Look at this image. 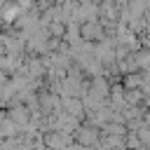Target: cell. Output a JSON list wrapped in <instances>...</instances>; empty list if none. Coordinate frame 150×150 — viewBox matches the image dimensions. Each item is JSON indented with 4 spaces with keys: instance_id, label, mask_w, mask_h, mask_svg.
<instances>
[{
    "instance_id": "6da1fadb",
    "label": "cell",
    "mask_w": 150,
    "mask_h": 150,
    "mask_svg": "<svg viewBox=\"0 0 150 150\" xmlns=\"http://www.w3.org/2000/svg\"><path fill=\"white\" fill-rule=\"evenodd\" d=\"M98 136H101V129H96V127H91L87 122H80L77 129L73 131V141L75 143H80L84 148H94V150H98L96 148L98 145Z\"/></svg>"
},
{
    "instance_id": "30bf717a",
    "label": "cell",
    "mask_w": 150,
    "mask_h": 150,
    "mask_svg": "<svg viewBox=\"0 0 150 150\" xmlns=\"http://www.w3.org/2000/svg\"><path fill=\"white\" fill-rule=\"evenodd\" d=\"M101 150H120V148H101Z\"/></svg>"
},
{
    "instance_id": "9c48e42d",
    "label": "cell",
    "mask_w": 150,
    "mask_h": 150,
    "mask_svg": "<svg viewBox=\"0 0 150 150\" xmlns=\"http://www.w3.org/2000/svg\"><path fill=\"white\" fill-rule=\"evenodd\" d=\"M2 54H7V52H5V45H2V40H0V56H2Z\"/></svg>"
},
{
    "instance_id": "277c9868",
    "label": "cell",
    "mask_w": 150,
    "mask_h": 150,
    "mask_svg": "<svg viewBox=\"0 0 150 150\" xmlns=\"http://www.w3.org/2000/svg\"><path fill=\"white\" fill-rule=\"evenodd\" d=\"M7 110V117L19 127V129H23L28 122H30V110H28V105H23V103H14V105H9V108H5Z\"/></svg>"
},
{
    "instance_id": "5b68a950",
    "label": "cell",
    "mask_w": 150,
    "mask_h": 150,
    "mask_svg": "<svg viewBox=\"0 0 150 150\" xmlns=\"http://www.w3.org/2000/svg\"><path fill=\"white\" fill-rule=\"evenodd\" d=\"M61 110L73 115V117H77L80 122L84 120V103H82L80 96H63L61 98Z\"/></svg>"
},
{
    "instance_id": "3957f363",
    "label": "cell",
    "mask_w": 150,
    "mask_h": 150,
    "mask_svg": "<svg viewBox=\"0 0 150 150\" xmlns=\"http://www.w3.org/2000/svg\"><path fill=\"white\" fill-rule=\"evenodd\" d=\"M42 143L47 150H63L68 143H73V134H66L61 129H49L42 134Z\"/></svg>"
},
{
    "instance_id": "8fae6325",
    "label": "cell",
    "mask_w": 150,
    "mask_h": 150,
    "mask_svg": "<svg viewBox=\"0 0 150 150\" xmlns=\"http://www.w3.org/2000/svg\"><path fill=\"white\" fill-rule=\"evenodd\" d=\"M91 2H96V5H98V2H101V0H91Z\"/></svg>"
},
{
    "instance_id": "ba28073f",
    "label": "cell",
    "mask_w": 150,
    "mask_h": 150,
    "mask_svg": "<svg viewBox=\"0 0 150 150\" xmlns=\"http://www.w3.org/2000/svg\"><path fill=\"white\" fill-rule=\"evenodd\" d=\"M112 2H115V5H117V7H124V5H127V2H129V0H112Z\"/></svg>"
},
{
    "instance_id": "8992f818",
    "label": "cell",
    "mask_w": 150,
    "mask_h": 150,
    "mask_svg": "<svg viewBox=\"0 0 150 150\" xmlns=\"http://www.w3.org/2000/svg\"><path fill=\"white\" fill-rule=\"evenodd\" d=\"M143 98H145V94H143L141 87H136V89H124V103H127V105H141Z\"/></svg>"
},
{
    "instance_id": "52a82bcc",
    "label": "cell",
    "mask_w": 150,
    "mask_h": 150,
    "mask_svg": "<svg viewBox=\"0 0 150 150\" xmlns=\"http://www.w3.org/2000/svg\"><path fill=\"white\" fill-rule=\"evenodd\" d=\"M47 33H49L52 38H61V40H63V33H66V23H63L61 19H52V21L47 23Z\"/></svg>"
},
{
    "instance_id": "7a4b0ae2",
    "label": "cell",
    "mask_w": 150,
    "mask_h": 150,
    "mask_svg": "<svg viewBox=\"0 0 150 150\" xmlns=\"http://www.w3.org/2000/svg\"><path fill=\"white\" fill-rule=\"evenodd\" d=\"M80 38L87 40V42H98L105 38V28L98 19H87V21H80Z\"/></svg>"
}]
</instances>
